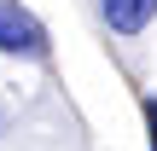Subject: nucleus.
Returning <instances> with one entry per match:
<instances>
[{"label":"nucleus","mask_w":157,"mask_h":151,"mask_svg":"<svg viewBox=\"0 0 157 151\" xmlns=\"http://www.w3.org/2000/svg\"><path fill=\"white\" fill-rule=\"evenodd\" d=\"M146 128H151V151H157V93L146 99Z\"/></svg>","instance_id":"7ed1b4c3"},{"label":"nucleus","mask_w":157,"mask_h":151,"mask_svg":"<svg viewBox=\"0 0 157 151\" xmlns=\"http://www.w3.org/2000/svg\"><path fill=\"white\" fill-rule=\"evenodd\" d=\"M0 52L6 58H47V29L17 0H0Z\"/></svg>","instance_id":"f257e3e1"},{"label":"nucleus","mask_w":157,"mask_h":151,"mask_svg":"<svg viewBox=\"0 0 157 151\" xmlns=\"http://www.w3.org/2000/svg\"><path fill=\"white\" fill-rule=\"evenodd\" d=\"M99 17L111 35H140V29H151L157 0H99Z\"/></svg>","instance_id":"f03ea898"}]
</instances>
